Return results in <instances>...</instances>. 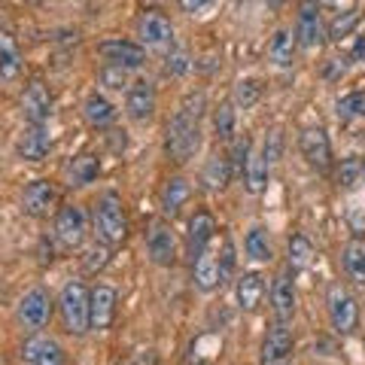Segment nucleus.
<instances>
[{"instance_id": "obj_1", "label": "nucleus", "mask_w": 365, "mask_h": 365, "mask_svg": "<svg viewBox=\"0 0 365 365\" xmlns=\"http://www.w3.org/2000/svg\"><path fill=\"white\" fill-rule=\"evenodd\" d=\"M201 116H204V95L201 91H189L180 101L177 113L168 122L165 131V153L168 158H174L177 165L189 162L201 146Z\"/></svg>"}, {"instance_id": "obj_2", "label": "nucleus", "mask_w": 365, "mask_h": 365, "mask_svg": "<svg viewBox=\"0 0 365 365\" xmlns=\"http://www.w3.org/2000/svg\"><path fill=\"white\" fill-rule=\"evenodd\" d=\"M95 232L104 244L116 247L125 241L128 235V220H125V207H122V198L116 192H104L95 204Z\"/></svg>"}, {"instance_id": "obj_3", "label": "nucleus", "mask_w": 365, "mask_h": 365, "mask_svg": "<svg viewBox=\"0 0 365 365\" xmlns=\"http://www.w3.org/2000/svg\"><path fill=\"white\" fill-rule=\"evenodd\" d=\"M88 289L83 280H67L64 289H61V299H58V307H61V319H64V329L71 335H86L91 323H88Z\"/></svg>"}, {"instance_id": "obj_4", "label": "nucleus", "mask_w": 365, "mask_h": 365, "mask_svg": "<svg viewBox=\"0 0 365 365\" xmlns=\"http://www.w3.org/2000/svg\"><path fill=\"white\" fill-rule=\"evenodd\" d=\"M326 304H329V319H332L335 332L341 335H350L359 323V307L356 299L347 292L344 283H329V292H326Z\"/></svg>"}, {"instance_id": "obj_5", "label": "nucleus", "mask_w": 365, "mask_h": 365, "mask_svg": "<svg viewBox=\"0 0 365 365\" xmlns=\"http://www.w3.org/2000/svg\"><path fill=\"white\" fill-rule=\"evenodd\" d=\"M19 323L25 332L31 335H37L40 329L52 319V299H49V292H46L43 287H34L28 289L25 295H21V302H19Z\"/></svg>"}, {"instance_id": "obj_6", "label": "nucleus", "mask_w": 365, "mask_h": 365, "mask_svg": "<svg viewBox=\"0 0 365 365\" xmlns=\"http://www.w3.org/2000/svg\"><path fill=\"white\" fill-rule=\"evenodd\" d=\"M326 25H323V13L314 0H302L299 6V19H295V43L302 49H319L326 43Z\"/></svg>"}, {"instance_id": "obj_7", "label": "nucleus", "mask_w": 365, "mask_h": 365, "mask_svg": "<svg viewBox=\"0 0 365 365\" xmlns=\"http://www.w3.org/2000/svg\"><path fill=\"white\" fill-rule=\"evenodd\" d=\"M86 235H88L86 210L79 207V204H64L58 216H55V237H58L67 250H76V247H83Z\"/></svg>"}, {"instance_id": "obj_8", "label": "nucleus", "mask_w": 365, "mask_h": 365, "mask_svg": "<svg viewBox=\"0 0 365 365\" xmlns=\"http://www.w3.org/2000/svg\"><path fill=\"white\" fill-rule=\"evenodd\" d=\"M98 52L107 64L122 67V71H137V67H143V61H146L143 46L131 43V40H122V37H110L104 43H98Z\"/></svg>"}, {"instance_id": "obj_9", "label": "nucleus", "mask_w": 365, "mask_h": 365, "mask_svg": "<svg viewBox=\"0 0 365 365\" xmlns=\"http://www.w3.org/2000/svg\"><path fill=\"white\" fill-rule=\"evenodd\" d=\"M146 253H150V262L158 268H170L177 262V235L168 222H155L146 232Z\"/></svg>"}, {"instance_id": "obj_10", "label": "nucleus", "mask_w": 365, "mask_h": 365, "mask_svg": "<svg viewBox=\"0 0 365 365\" xmlns=\"http://www.w3.org/2000/svg\"><path fill=\"white\" fill-rule=\"evenodd\" d=\"M299 150L304 155V162L317 170H329L332 165V143L323 128H304L299 137Z\"/></svg>"}, {"instance_id": "obj_11", "label": "nucleus", "mask_w": 365, "mask_h": 365, "mask_svg": "<svg viewBox=\"0 0 365 365\" xmlns=\"http://www.w3.org/2000/svg\"><path fill=\"white\" fill-rule=\"evenodd\" d=\"M116 319V289L113 287H95L88 295V323L95 332H104Z\"/></svg>"}, {"instance_id": "obj_12", "label": "nucleus", "mask_w": 365, "mask_h": 365, "mask_svg": "<svg viewBox=\"0 0 365 365\" xmlns=\"http://www.w3.org/2000/svg\"><path fill=\"white\" fill-rule=\"evenodd\" d=\"M21 113H25L28 125H46L52 116V95L40 79H31V86L21 95Z\"/></svg>"}, {"instance_id": "obj_13", "label": "nucleus", "mask_w": 365, "mask_h": 365, "mask_svg": "<svg viewBox=\"0 0 365 365\" xmlns=\"http://www.w3.org/2000/svg\"><path fill=\"white\" fill-rule=\"evenodd\" d=\"M55 201H58V189H55L52 180H34L28 182L25 195H21V204H25V213L37 216V220H43V216H49Z\"/></svg>"}, {"instance_id": "obj_14", "label": "nucleus", "mask_w": 365, "mask_h": 365, "mask_svg": "<svg viewBox=\"0 0 365 365\" xmlns=\"http://www.w3.org/2000/svg\"><path fill=\"white\" fill-rule=\"evenodd\" d=\"M137 37H140L146 46H168L174 40V25H170V19L165 13H158V9H146L137 21Z\"/></svg>"}, {"instance_id": "obj_15", "label": "nucleus", "mask_w": 365, "mask_h": 365, "mask_svg": "<svg viewBox=\"0 0 365 365\" xmlns=\"http://www.w3.org/2000/svg\"><path fill=\"white\" fill-rule=\"evenodd\" d=\"M21 362L25 365H64V350L58 347V341L31 335L21 347Z\"/></svg>"}, {"instance_id": "obj_16", "label": "nucleus", "mask_w": 365, "mask_h": 365, "mask_svg": "<svg viewBox=\"0 0 365 365\" xmlns=\"http://www.w3.org/2000/svg\"><path fill=\"white\" fill-rule=\"evenodd\" d=\"M125 113L134 122H146L155 113V88L146 83V79H137L125 91Z\"/></svg>"}, {"instance_id": "obj_17", "label": "nucleus", "mask_w": 365, "mask_h": 365, "mask_svg": "<svg viewBox=\"0 0 365 365\" xmlns=\"http://www.w3.org/2000/svg\"><path fill=\"white\" fill-rule=\"evenodd\" d=\"M292 344H295V338H292V332L287 329V323H277L268 332L265 344H262V365H283V362L289 359Z\"/></svg>"}, {"instance_id": "obj_18", "label": "nucleus", "mask_w": 365, "mask_h": 365, "mask_svg": "<svg viewBox=\"0 0 365 365\" xmlns=\"http://www.w3.org/2000/svg\"><path fill=\"white\" fill-rule=\"evenodd\" d=\"M192 280H195V287L201 292H213L216 287H222L220 283V259H216L213 247H207L201 256L192 259Z\"/></svg>"}, {"instance_id": "obj_19", "label": "nucleus", "mask_w": 365, "mask_h": 365, "mask_svg": "<svg viewBox=\"0 0 365 365\" xmlns=\"http://www.w3.org/2000/svg\"><path fill=\"white\" fill-rule=\"evenodd\" d=\"M49 150H52V140H49V134H46L43 125H31L16 143L19 158H25V162H43V158L49 155Z\"/></svg>"}, {"instance_id": "obj_20", "label": "nucleus", "mask_w": 365, "mask_h": 365, "mask_svg": "<svg viewBox=\"0 0 365 365\" xmlns=\"http://www.w3.org/2000/svg\"><path fill=\"white\" fill-rule=\"evenodd\" d=\"M213 235H216V220H213L207 210H198V213L189 220V256H192V259L201 256L204 250L210 247Z\"/></svg>"}, {"instance_id": "obj_21", "label": "nucleus", "mask_w": 365, "mask_h": 365, "mask_svg": "<svg viewBox=\"0 0 365 365\" xmlns=\"http://www.w3.org/2000/svg\"><path fill=\"white\" fill-rule=\"evenodd\" d=\"M271 307L277 323H289L295 314V283L289 280V274H280L271 287Z\"/></svg>"}, {"instance_id": "obj_22", "label": "nucleus", "mask_w": 365, "mask_h": 365, "mask_svg": "<svg viewBox=\"0 0 365 365\" xmlns=\"http://www.w3.org/2000/svg\"><path fill=\"white\" fill-rule=\"evenodd\" d=\"M235 174V168H232V158H225V155H210L207 158V165H204L201 170V182H204V189H210V192H220L228 186V180H232Z\"/></svg>"}, {"instance_id": "obj_23", "label": "nucleus", "mask_w": 365, "mask_h": 365, "mask_svg": "<svg viewBox=\"0 0 365 365\" xmlns=\"http://www.w3.org/2000/svg\"><path fill=\"white\" fill-rule=\"evenodd\" d=\"M262 295H265V277H262L259 271H247L237 277V304H241L244 311H256Z\"/></svg>"}, {"instance_id": "obj_24", "label": "nucleus", "mask_w": 365, "mask_h": 365, "mask_svg": "<svg viewBox=\"0 0 365 365\" xmlns=\"http://www.w3.org/2000/svg\"><path fill=\"white\" fill-rule=\"evenodd\" d=\"M21 76V52L19 43L9 37L6 31H0V79L4 83H13Z\"/></svg>"}, {"instance_id": "obj_25", "label": "nucleus", "mask_w": 365, "mask_h": 365, "mask_svg": "<svg viewBox=\"0 0 365 365\" xmlns=\"http://www.w3.org/2000/svg\"><path fill=\"white\" fill-rule=\"evenodd\" d=\"M98 170H101V162H98V155H76L71 165L64 168V177H67V186H88V182H95L98 177Z\"/></svg>"}, {"instance_id": "obj_26", "label": "nucleus", "mask_w": 365, "mask_h": 365, "mask_svg": "<svg viewBox=\"0 0 365 365\" xmlns=\"http://www.w3.org/2000/svg\"><path fill=\"white\" fill-rule=\"evenodd\" d=\"M83 116H86V122L91 125V128H110L113 119H116V107H113L104 95H98V91H95V95L86 98Z\"/></svg>"}, {"instance_id": "obj_27", "label": "nucleus", "mask_w": 365, "mask_h": 365, "mask_svg": "<svg viewBox=\"0 0 365 365\" xmlns=\"http://www.w3.org/2000/svg\"><path fill=\"white\" fill-rule=\"evenodd\" d=\"M189 195H192L189 180L186 177H170L165 182V189H162V210L168 216H177L182 210V204L189 201Z\"/></svg>"}, {"instance_id": "obj_28", "label": "nucleus", "mask_w": 365, "mask_h": 365, "mask_svg": "<svg viewBox=\"0 0 365 365\" xmlns=\"http://www.w3.org/2000/svg\"><path fill=\"white\" fill-rule=\"evenodd\" d=\"M244 186L250 195H262L268 186V162L262 153H250V162L244 168Z\"/></svg>"}, {"instance_id": "obj_29", "label": "nucleus", "mask_w": 365, "mask_h": 365, "mask_svg": "<svg viewBox=\"0 0 365 365\" xmlns=\"http://www.w3.org/2000/svg\"><path fill=\"white\" fill-rule=\"evenodd\" d=\"M268 58L277 67H289L292 64V58H295V37L287 28L274 31V37L268 43Z\"/></svg>"}, {"instance_id": "obj_30", "label": "nucleus", "mask_w": 365, "mask_h": 365, "mask_svg": "<svg viewBox=\"0 0 365 365\" xmlns=\"http://www.w3.org/2000/svg\"><path fill=\"white\" fill-rule=\"evenodd\" d=\"M244 250H247V256L253 262H271L274 259V250H271V241H268L265 228H250L247 241H244Z\"/></svg>"}, {"instance_id": "obj_31", "label": "nucleus", "mask_w": 365, "mask_h": 365, "mask_svg": "<svg viewBox=\"0 0 365 365\" xmlns=\"http://www.w3.org/2000/svg\"><path fill=\"white\" fill-rule=\"evenodd\" d=\"M344 268L350 277H356L359 283H365V241L362 237H353V241L344 247Z\"/></svg>"}, {"instance_id": "obj_32", "label": "nucleus", "mask_w": 365, "mask_h": 365, "mask_svg": "<svg viewBox=\"0 0 365 365\" xmlns=\"http://www.w3.org/2000/svg\"><path fill=\"white\" fill-rule=\"evenodd\" d=\"M314 262V244L304 235H292L289 237V265L292 268H307Z\"/></svg>"}, {"instance_id": "obj_33", "label": "nucleus", "mask_w": 365, "mask_h": 365, "mask_svg": "<svg viewBox=\"0 0 365 365\" xmlns=\"http://www.w3.org/2000/svg\"><path fill=\"white\" fill-rule=\"evenodd\" d=\"M362 168H365L362 158H356V155L344 158V162H341V168H338V174H335L338 186H341V189H353L356 182H362Z\"/></svg>"}, {"instance_id": "obj_34", "label": "nucleus", "mask_w": 365, "mask_h": 365, "mask_svg": "<svg viewBox=\"0 0 365 365\" xmlns=\"http://www.w3.org/2000/svg\"><path fill=\"white\" fill-rule=\"evenodd\" d=\"M213 131L220 140H232L235 137V107L232 104H220L213 113Z\"/></svg>"}, {"instance_id": "obj_35", "label": "nucleus", "mask_w": 365, "mask_h": 365, "mask_svg": "<svg viewBox=\"0 0 365 365\" xmlns=\"http://www.w3.org/2000/svg\"><path fill=\"white\" fill-rule=\"evenodd\" d=\"M338 116L344 119H365V91H350L338 101Z\"/></svg>"}, {"instance_id": "obj_36", "label": "nucleus", "mask_w": 365, "mask_h": 365, "mask_svg": "<svg viewBox=\"0 0 365 365\" xmlns=\"http://www.w3.org/2000/svg\"><path fill=\"white\" fill-rule=\"evenodd\" d=\"M359 25V9H347V13H341L335 21H332V28H329V40H344L350 37V31Z\"/></svg>"}, {"instance_id": "obj_37", "label": "nucleus", "mask_w": 365, "mask_h": 365, "mask_svg": "<svg viewBox=\"0 0 365 365\" xmlns=\"http://www.w3.org/2000/svg\"><path fill=\"white\" fill-rule=\"evenodd\" d=\"M259 95H262V86L256 83V79H241V83L235 86V104L244 107V110L253 107L259 101Z\"/></svg>"}, {"instance_id": "obj_38", "label": "nucleus", "mask_w": 365, "mask_h": 365, "mask_svg": "<svg viewBox=\"0 0 365 365\" xmlns=\"http://www.w3.org/2000/svg\"><path fill=\"white\" fill-rule=\"evenodd\" d=\"M101 83H104L107 88H113V91H128V71H122V67H113V64H107L104 71H101Z\"/></svg>"}, {"instance_id": "obj_39", "label": "nucleus", "mask_w": 365, "mask_h": 365, "mask_svg": "<svg viewBox=\"0 0 365 365\" xmlns=\"http://www.w3.org/2000/svg\"><path fill=\"white\" fill-rule=\"evenodd\" d=\"M232 271H235V247L225 237V241H222V256H220V283H225Z\"/></svg>"}, {"instance_id": "obj_40", "label": "nucleus", "mask_w": 365, "mask_h": 365, "mask_svg": "<svg viewBox=\"0 0 365 365\" xmlns=\"http://www.w3.org/2000/svg\"><path fill=\"white\" fill-rule=\"evenodd\" d=\"M250 162V140L244 137V140H237L235 143V158H232V168H235V174H241L244 177V168Z\"/></svg>"}, {"instance_id": "obj_41", "label": "nucleus", "mask_w": 365, "mask_h": 365, "mask_svg": "<svg viewBox=\"0 0 365 365\" xmlns=\"http://www.w3.org/2000/svg\"><path fill=\"white\" fill-rule=\"evenodd\" d=\"M280 146H283V137H280V131H271V134L265 137V150H262V155H265V162H268V165H271V162H277Z\"/></svg>"}, {"instance_id": "obj_42", "label": "nucleus", "mask_w": 365, "mask_h": 365, "mask_svg": "<svg viewBox=\"0 0 365 365\" xmlns=\"http://www.w3.org/2000/svg\"><path fill=\"white\" fill-rule=\"evenodd\" d=\"M165 71L170 76H180V73H186L189 71V55L186 52H174V55H168V64H165Z\"/></svg>"}, {"instance_id": "obj_43", "label": "nucleus", "mask_w": 365, "mask_h": 365, "mask_svg": "<svg viewBox=\"0 0 365 365\" xmlns=\"http://www.w3.org/2000/svg\"><path fill=\"white\" fill-rule=\"evenodd\" d=\"M180 6H182V13H189V16H204L207 9L216 6V0H180Z\"/></svg>"}, {"instance_id": "obj_44", "label": "nucleus", "mask_w": 365, "mask_h": 365, "mask_svg": "<svg viewBox=\"0 0 365 365\" xmlns=\"http://www.w3.org/2000/svg\"><path fill=\"white\" fill-rule=\"evenodd\" d=\"M350 61H353V64H365V34H359L356 43H353V49H350Z\"/></svg>"}, {"instance_id": "obj_45", "label": "nucleus", "mask_w": 365, "mask_h": 365, "mask_svg": "<svg viewBox=\"0 0 365 365\" xmlns=\"http://www.w3.org/2000/svg\"><path fill=\"white\" fill-rule=\"evenodd\" d=\"M265 4H268V6H271V9H280V6H283V4H287V0H265Z\"/></svg>"}, {"instance_id": "obj_46", "label": "nucleus", "mask_w": 365, "mask_h": 365, "mask_svg": "<svg viewBox=\"0 0 365 365\" xmlns=\"http://www.w3.org/2000/svg\"><path fill=\"white\" fill-rule=\"evenodd\" d=\"M362 182H365V168H362Z\"/></svg>"}, {"instance_id": "obj_47", "label": "nucleus", "mask_w": 365, "mask_h": 365, "mask_svg": "<svg viewBox=\"0 0 365 365\" xmlns=\"http://www.w3.org/2000/svg\"><path fill=\"white\" fill-rule=\"evenodd\" d=\"M237 4H247V0H237Z\"/></svg>"}, {"instance_id": "obj_48", "label": "nucleus", "mask_w": 365, "mask_h": 365, "mask_svg": "<svg viewBox=\"0 0 365 365\" xmlns=\"http://www.w3.org/2000/svg\"><path fill=\"white\" fill-rule=\"evenodd\" d=\"M326 4H329V0H326Z\"/></svg>"}]
</instances>
